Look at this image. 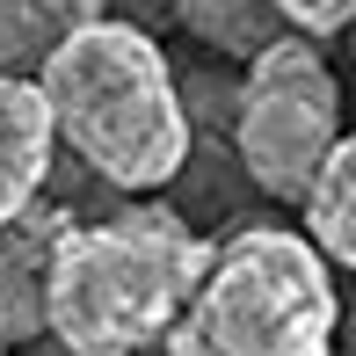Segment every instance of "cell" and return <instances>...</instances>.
Listing matches in <instances>:
<instances>
[{
	"instance_id": "cell-13",
	"label": "cell",
	"mask_w": 356,
	"mask_h": 356,
	"mask_svg": "<svg viewBox=\"0 0 356 356\" xmlns=\"http://www.w3.org/2000/svg\"><path fill=\"white\" fill-rule=\"evenodd\" d=\"M349 37H356V29H349Z\"/></svg>"
},
{
	"instance_id": "cell-12",
	"label": "cell",
	"mask_w": 356,
	"mask_h": 356,
	"mask_svg": "<svg viewBox=\"0 0 356 356\" xmlns=\"http://www.w3.org/2000/svg\"><path fill=\"white\" fill-rule=\"evenodd\" d=\"M0 356H8V334H0Z\"/></svg>"
},
{
	"instance_id": "cell-6",
	"label": "cell",
	"mask_w": 356,
	"mask_h": 356,
	"mask_svg": "<svg viewBox=\"0 0 356 356\" xmlns=\"http://www.w3.org/2000/svg\"><path fill=\"white\" fill-rule=\"evenodd\" d=\"M66 225H73V211L37 204L29 218H15L0 233V334L8 342L44 334V269H51V248Z\"/></svg>"
},
{
	"instance_id": "cell-11",
	"label": "cell",
	"mask_w": 356,
	"mask_h": 356,
	"mask_svg": "<svg viewBox=\"0 0 356 356\" xmlns=\"http://www.w3.org/2000/svg\"><path fill=\"white\" fill-rule=\"evenodd\" d=\"M342 327H349V349H356V298H349V313H342Z\"/></svg>"
},
{
	"instance_id": "cell-8",
	"label": "cell",
	"mask_w": 356,
	"mask_h": 356,
	"mask_svg": "<svg viewBox=\"0 0 356 356\" xmlns=\"http://www.w3.org/2000/svg\"><path fill=\"white\" fill-rule=\"evenodd\" d=\"M175 22L189 29L197 44H211L218 58H262L269 44H284V15L269 0H175Z\"/></svg>"
},
{
	"instance_id": "cell-4",
	"label": "cell",
	"mask_w": 356,
	"mask_h": 356,
	"mask_svg": "<svg viewBox=\"0 0 356 356\" xmlns=\"http://www.w3.org/2000/svg\"><path fill=\"white\" fill-rule=\"evenodd\" d=\"M334 145H342V80L327 73L320 44H269L233 88V160L262 197L305 211Z\"/></svg>"
},
{
	"instance_id": "cell-10",
	"label": "cell",
	"mask_w": 356,
	"mask_h": 356,
	"mask_svg": "<svg viewBox=\"0 0 356 356\" xmlns=\"http://www.w3.org/2000/svg\"><path fill=\"white\" fill-rule=\"evenodd\" d=\"M284 15V29L298 37H334V29H356V0H269Z\"/></svg>"
},
{
	"instance_id": "cell-7",
	"label": "cell",
	"mask_w": 356,
	"mask_h": 356,
	"mask_svg": "<svg viewBox=\"0 0 356 356\" xmlns=\"http://www.w3.org/2000/svg\"><path fill=\"white\" fill-rule=\"evenodd\" d=\"M88 22H109V0H0V80H37Z\"/></svg>"
},
{
	"instance_id": "cell-2",
	"label": "cell",
	"mask_w": 356,
	"mask_h": 356,
	"mask_svg": "<svg viewBox=\"0 0 356 356\" xmlns=\"http://www.w3.org/2000/svg\"><path fill=\"white\" fill-rule=\"evenodd\" d=\"M51 102V131L80 153V168L109 189H168L189 168V102L168 51L138 22H88L37 73Z\"/></svg>"
},
{
	"instance_id": "cell-9",
	"label": "cell",
	"mask_w": 356,
	"mask_h": 356,
	"mask_svg": "<svg viewBox=\"0 0 356 356\" xmlns=\"http://www.w3.org/2000/svg\"><path fill=\"white\" fill-rule=\"evenodd\" d=\"M305 240L320 248V262H342L356 277V131H342V145L327 153L313 197H305Z\"/></svg>"
},
{
	"instance_id": "cell-5",
	"label": "cell",
	"mask_w": 356,
	"mask_h": 356,
	"mask_svg": "<svg viewBox=\"0 0 356 356\" xmlns=\"http://www.w3.org/2000/svg\"><path fill=\"white\" fill-rule=\"evenodd\" d=\"M51 102L37 80H0V233L15 218L37 211L44 182H51Z\"/></svg>"
},
{
	"instance_id": "cell-1",
	"label": "cell",
	"mask_w": 356,
	"mask_h": 356,
	"mask_svg": "<svg viewBox=\"0 0 356 356\" xmlns=\"http://www.w3.org/2000/svg\"><path fill=\"white\" fill-rule=\"evenodd\" d=\"M218 240L168 204L73 218L44 269V334L66 356H145L189 313Z\"/></svg>"
},
{
	"instance_id": "cell-3",
	"label": "cell",
	"mask_w": 356,
	"mask_h": 356,
	"mask_svg": "<svg viewBox=\"0 0 356 356\" xmlns=\"http://www.w3.org/2000/svg\"><path fill=\"white\" fill-rule=\"evenodd\" d=\"M342 291L305 233L240 225L218 240L160 356H334Z\"/></svg>"
}]
</instances>
